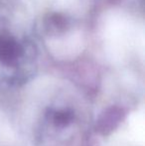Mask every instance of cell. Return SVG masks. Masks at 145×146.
Returning a JSON list of instances; mask_svg holds the SVG:
<instances>
[{
  "instance_id": "3",
  "label": "cell",
  "mask_w": 145,
  "mask_h": 146,
  "mask_svg": "<svg viewBox=\"0 0 145 146\" xmlns=\"http://www.w3.org/2000/svg\"><path fill=\"white\" fill-rule=\"evenodd\" d=\"M70 21L62 14H50L45 19V28L49 34H58L69 27Z\"/></svg>"
},
{
  "instance_id": "1",
  "label": "cell",
  "mask_w": 145,
  "mask_h": 146,
  "mask_svg": "<svg viewBox=\"0 0 145 146\" xmlns=\"http://www.w3.org/2000/svg\"><path fill=\"white\" fill-rule=\"evenodd\" d=\"M83 126V113L77 102L57 100L42 112L39 138L45 146H79Z\"/></svg>"
},
{
  "instance_id": "2",
  "label": "cell",
  "mask_w": 145,
  "mask_h": 146,
  "mask_svg": "<svg viewBox=\"0 0 145 146\" xmlns=\"http://www.w3.org/2000/svg\"><path fill=\"white\" fill-rule=\"evenodd\" d=\"M33 45L7 30L0 31V72L9 83L25 82L34 69Z\"/></svg>"
}]
</instances>
